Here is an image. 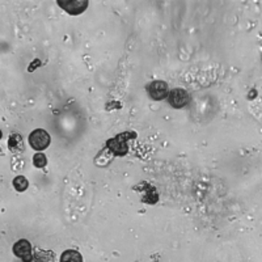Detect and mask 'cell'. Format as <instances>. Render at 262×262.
<instances>
[{
	"mask_svg": "<svg viewBox=\"0 0 262 262\" xmlns=\"http://www.w3.org/2000/svg\"><path fill=\"white\" fill-rule=\"evenodd\" d=\"M131 134H133V133H131ZM131 134L130 133H122V134L112 138V139H109V141L106 142V147H108L116 156H125L126 153L128 152L127 141L130 138H135L128 137V135Z\"/></svg>",
	"mask_w": 262,
	"mask_h": 262,
	"instance_id": "cell-1",
	"label": "cell"
},
{
	"mask_svg": "<svg viewBox=\"0 0 262 262\" xmlns=\"http://www.w3.org/2000/svg\"><path fill=\"white\" fill-rule=\"evenodd\" d=\"M51 138L46 130L44 128H37V130L31 131L29 135V144L31 148L36 151H44L47 147L50 146Z\"/></svg>",
	"mask_w": 262,
	"mask_h": 262,
	"instance_id": "cell-2",
	"label": "cell"
},
{
	"mask_svg": "<svg viewBox=\"0 0 262 262\" xmlns=\"http://www.w3.org/2000/svg\"><path fill=\"white\" fill-rule=\"evenodd\" d=\"M189 101H190V96L182 88H175L168 94L169 105H172V108L175 109H182L189 104Z\"/></svg>",
	"mask_w": 262,
	"mask_h": 262,
	"instance_id": "cell-3",
	"label": "cell"
},
{
	"mask_svg": "<svg viewBox=\"0 0 262 262\" xmlns=\"http://www.w3.org/2000/svg\"><path fill=\"white\" fill-rule=\"evenodd\" d=\"M147 92L150 94V97L155 101H161L167 99L169 94L168 92V84L162 80H155L148 84L147 87Z\"/></svg>",
	"mask_w": 262,
	"mask_h": 262,
	"instance_id": "cell-4",
	"label": "cell"
},
{
	"mask_svg": "<svg viewBox=\"0 0 262 262\" xmlns=\"http://www.w3.org/2000/svg\"><path fill=\"white\" fill-rule=\"evenodd\" d=\"M13 253L16 257L21 258L24 262H31L35 259V254L31 252V245L28 240L22 239L13 245Z\"/></svg>",
	"mask_w": 262,
	"mask_h": 262,
	"instance_id": "cell-5",
	"label": "cell"
},
{
	"mask_svg": "<svg viewBox=\"0 0 262 262\" xmlns=\"http://www.w3.org/2000/svg\"><path fill=\"white\" fill-rule=\"evenodd\" d=\"M58 6L70 15H80L84 12L88 7V2H79V0H69V2H58Z\"/></svg>",
	"mask_w": 262,
	"mask_h": 262,
	"instance_id": "cell-6",
	"label": "cell"
},
{
	"mask_svg": "<svg viewBox=\"0 0 262 262\" xmlns=\"http://www.w3.org/2000/svg\"><path fill=\"white\" fill-rule=\"evenodd\" d=\"M141 186L143 189H141L139 186H135L134 190L135 191H141L142 193V201L144 203H150V205H153V203H156L159 201V194H157L156 189L153 186H151L150 184H147V182H142Z\"/></svg>",
	"mask_w": 262,
	"mask_h": 262,
	"instance_id": "cell-7",
	"label": "cell"
},
{
	"mask_svg": "<svg viewBox=\"0 0 262 262\" xmlns=\"http://www.w3.org/2000/svg\"><path fill=\"white\" fill-rule=\"evenodd\" d=\"M8 148L10 151L15 153L24 152V141H22V137L19 134H12L8 139Z\"/></svg>",
	"mask_w": 262,
	"mask_h": 262,
	"instance_id": "cell-8",
	"label": "cell"
},
{
	"mask_svg": "<svg viewBox=\"0 0 262 262\" xmlns=\"http://www.w3.org/2000/svg\"><path fill=\"white\" fill-rule=\"evenodd\" d=\"M36 262H55V254L51 250H35Z\"/></svg>",
	"mask_w": 262,
	"mask_h": 262,
	"instance_id": "cell-9",
	"label": "cell"
},
{
	"mask_svg": "<svg viewBox=\"0 0 262 262\" xmlns=\"http://www.w3.org/2000/svg\"><path fill=\"white\" fill-rule=\"evenodd\" d=\"M60 262H83V257L78 250L67 249L60 256Z\"/></svg>",
	"mask_w": 262,
	"mask_h": 262,
	"instance_id": "cell-10",
	"label": "cell"
},
{
	"mask_svg": "<svg viewBox=\"0 0 262 262\" xmlns=\"http://www.w3.org/2000/svg\"><path fill=\"white\" fill-rule=\"evenodd\" d=\"M13 187H15L17 191H25L29 186V182L24 176H17V177L13 178Z\"/></svg>",
	"mask_w": 262,
	"mask_h": 262,
	"instance_id": "cell-11",
	"label": "cell"
},
{
	"mask_svg": "<svg viewBox=\"0 0 262 262\" xmlns=\"http://www.w3.org/2000/svg\"><path fill=\"white\" fill-rule=\"evenodd\" d=\"M46 164H47V159L44 153L38 152V153H36L35 156H33V166H35L36 168L42 169L46 167Z\"/></svg>",
	"mask_w": 262,
	"mask_h": 262,
	"instance_id": "cell-12",
	"label": "cell"
}]
</instances>
